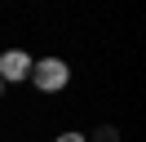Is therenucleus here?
I'll return each instance as SVG.
<instances>
[{
    "instance_id": "f03ea898",
    "label": "nucleus",
    "mask_w": 146,
    "mask_h": 142,
    "mask_svg": "<svg viewBox=\"0 0 146 142\" xmlns=\"http://www.w3.org/2000/svg\"><path fill=\"white\" fill-rule=\"evenodd\" d=\"M27 76H31V58L22 49L0 53V80H27Z\"/></svg>"
},
{
    "instance_id": "f257e3e1",
    "label": "nucleus",
    "mask_w": 146,
    "mask_h": 142,
    "mask_svg": "<svg viewBox=\"0 0 146 142\" xmlns=\"http://www.w3.org/2000/svg\"><path fill=\"white\" fill-rule=\"evenodd\" d=\"M27 80L40 89V93H58V89H66V80H71V67H66L62 58H40V62H31Z\"/></svg>"
},
{
    "instance_id": "20e7f679",
    "label": "nucleus",
    "mask_w": 146,
    "mask_h": 142,
    "mask_svg": "<svg viewBox=\"0 0 146 142\" xmlns=\"http://www.w3.org/2000/svg\"><path fill=\"white\" fill-rule=\"evenodd\" d=\"M0 93H5V80H0Z\"/></svg>"
},
{
    "instance_id": "7ed1b4c3",
    "label": "nucleus",
    "mask_w": 146,
    "mask_h": 142,
    "mask_svg": "<svg viewBox=\"0 0 146 142\" xmlns=\"http://www.w3.org/2000/svg\"><path fill=\"white\" fill-rule=\"evenodd\" d=\"M53 142H89V138H84V133H58Z\"/></svg>"
}]
</instances>
